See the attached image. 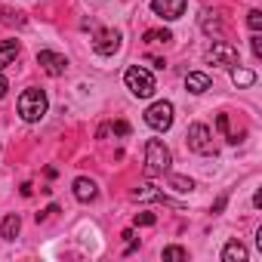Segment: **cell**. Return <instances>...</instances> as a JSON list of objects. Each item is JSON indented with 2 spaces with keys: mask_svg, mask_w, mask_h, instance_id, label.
Returning <instances> with one entry per match:
<instances>
[{
  "mask_svg": "<svg viewBox=\"0 0 262 262\" xmlns=\"http://www.w3.org/2000/svg\"><path fill=\"white\" fill-rule=\"evenodd\" d=\"M170 164H173L170 148L161 139H148L145 142V173L148 176H164L170 170Z\"/></svg>",
  "mask_w": 262,
  "mask_h": 262,
  "instance_id": "obj_1",
  "label": "cell"
},
{
  "mask_svg": "<svg viewBox=\"0 0 262 262\" xmlns=\"http://www.w3.org/2000/svg\"><path fill=\"white\" fill-rule=\"evenodd\" d=\"M19 114H22L28 123H37V120L47 114V93L37 90V86L25 90V93L19 96Z\"/></svg>",
  "mask_w": 262,
  "mask_h": 262,
  "instance_id": "obj_2",
  "label": "cell"
},
{
  "mask_svg": "<svg viewBox=\"0 0 262 262\" xmlns=\"http://www.w3.org/2000/svg\"><path fill=\"white\" fill-rule=\"evenodd\" d=\"M123 80H126V90L133 93V96H139V99H148V96L155 93V77H151V71H145L142 65L126 68Z\"/></svg>",
  "mask_w": 262,
  "mask_h": 262,
  "instance_id": "obj_3",
  "label": "cell"
},
{
  "mask_svg": "<svg viewBox=\"0 0 262 262\" xmlns=\"http://www.w3.org/2000/svg\"><path fill=\"white\" fill-rule=\"evenodd\" d=\"M188 148L198 155H216L213 136H210V126L207 123H191L188 126Z\"/></svg>",
  "mask_w": 262,
  "mask_h": 262,
  "instance_id": "obj_4",
  "label": "cell"
},
{
  "mask_svg": "<svg viewBox=\"0 0 262 262\" xmlns=\"http://www.w3.org/2000/svg\"><path fill=\"white\" fill-rule=\"evenodd\" d=\"M145 123L151 126V129H158V133H164V129H170L173 126V105L170 102H155L148 111H145Z\"/></svg>",
  "mask_w": 262,
  "mask_h": 262,
  "instance_id": "obj_5",
  "label": "cell"
},
{
  "mask_svg": "<svg viewBox=\"0 0 262 262\" xmlns=\"http://www.w3.org/2000/svg\"><path fill=\"white\" fill-rule=\"evenodd\" d=\"M207 59L213 65H225V68H234L237 65V47H231L228 40H216L207 53Z\"/></svg>",
  "mask_w": 262,
  "mask_h": 262,
  "instance_id": "obj_6",
  "label": "cell"
},
{
  "mask_svg": "<svg viewBox=\"0 0 262 262\" xmlns=\"http://www.w3.org/2000/svg\"><path fill=\"white\" fill-rule=\"evenodd\" d=\"M120 43H123L120 31H114V28H105V31H99V34H96V40H93V50H96L99 56H114V53L120 50Z\"/></svg>",
  "mask_w": 262,
  "mask_h": 262,
  "instance_id": "obj_7",
  "label": "cell"
},
{
  "mask_svg": "<svg viewBox=\"0 0 262 262\" xmlns=\"http://www.w3.org/2000/svg\"><path fill=\"white\" fill-rule=\"evenodd\" d=\"M37 65L50 74V77H59V74H65V68H68V59L62 56V53H53V50H40L37 53Z\"/></svg>",
  "mask_w": 262,
  "mask_h": 262,
  "instance_id": "obj_8",
  "label": "cell"
},
{
  "mask_svg": "<svg viewBox=\"0 0 262 262\" xmlns=\"http://www.w3.org/2000/svg\"><path fill=\"white\" fill-rule=\"evenodd\" d=\"M185 7H188V0H151V10H155V16H161V19H167V22H176V19H182Z\"/></svg>",
  "mask_w": 262,
  "mask_h": 262,
  "instance_id": "obj_9",
  "label": "cell"
},
{
  "mask_svg": "<svg viewBox=\"0 0 262 262\" xmlns=\"http://www.w3.org/2000/svg\"><path fill=\"white\" fill-rule=\"evenodd\" d=\"M74 198H77L80 204H90V201L99 198V185H96L93 179H86V176H77V179H74Z\"/></svg>",
  "mask_w": 262,
  "mask_h": 262,
  "instance_id": "obj_10",
  "label": "cell"
},
{
  "mask_svg": "<svg viewBox=\"0 0 262 262\" xmlns=\"http://www.w3.org/2000/svg\"><path fill=\"white\" fill-rule=\"evenodd\" d=\"M185 86H188V93H207V90L213 86V80H210V74H204V71H191V74L185 77Z\"/></svg>",
  "mask_w": 262,
  "mask_h": 262,
  "instance_id": "obj_11",
  "label": "cell"
},
{
  "mask_svg": "<svg viewBox=\"0 0 262 262\" xmlns=\"http://www.w3.org/2000/svg\"><path fill=\"white\" fill-rule=\"evenodd\" d=\"M16 56H19V40H0V71L13 65Z\"/></svg>",
  "mask_w": 262,
  "mask_h": 262,
  "instance_id": "obj_12",
  "label": "cell"
},
{
  "mask_svg": "<svg viewBox=\"0 0 262 262\" xmlns=\"http://www.w3.org/2000/svg\"><path fill=\"white\" fill-rule=\"evenodd\" d=\"M222 262H247V250L241 241H228L222 250Z\"/></svg>",
  "mask_w": 262,
  "mask_h": 262,
  "instance_id": "obj_13",
  "label": "cell"
},
{
  "mask_svg": "<svg viewBox=\"0 0 262 262\" xmlns=\"http://www.w3.org/2000/svg\"><path fill=\"white\" fill-rule=\"evenodd\" d=\"M133 201H161V204H170V201H167V194H164V191H158L155 185H139V188L133 191Z\"/></svg>",
  "mask_w": 262,
  "mask_h": 262,
  "instance_id": "obj_14",
  "label": "cell"
},
{
  "mask_svg": "<svg viewBox=\"0 0 262 262\" xmlns=\"http://www.w3.org/2000/svg\"><path fill=\"white\" fill-rule=\"evenodd\" d=\"M19 228H22V219H19L16 213H10V216L4 219V225H0V237H4V241H16Z\"/></svg>",
  "mask_w": 262,
  "mask_h": 262,
  "instance_id": "obj_15",
  "label": "cell"
},
{
  "mask_svg": "<svg viewBox=\"0 0 262 262\" xmlns=\"http://www.w3.org/2000/svg\"><path fill=\"white\" fill-rule=\"evenodd\" d=\"M231 80H234V86H253V83H256V74L234 65V68H231Z\"/></svg>",
  "mask_w": 262,
  "mask_h": 262,
  "instance_id": "obj_16",
  "label": "cell"
},
{
  "mask_svg": "<svg viewBox=\"0 0 262 262\" xmlns=\"http://www.w3.org/2000/svg\"><path fill=\"white\" fill-rule=\"evenodd\" d=\"M170 188H173V191H179V194H188V191L194 188V182H191V179H185V176H170Z\"/></svg>",
  "mask_w": 262,
  "mask_h": 262,
  "instance_id": "obj_17",
  "label": "cell"
},
{
  "mask_svg": "<svg viewBox=\"0 0 262 262\" xmlns=\"http://www.w3.org/2000/svg\"><path fill=\"white\" fill-rule=\"evenodd\" d=\"M145 40L148 43H167V40H173V34L164 28V31H145Z\"/></svg>",
  "mask_w": 262,
  "mask_h": 262,
  "instance_id": "obj_18",
  "label": "cell"
},
{
  "mask_svg": "<svg viewBox=\"0 0 262 262\" xmlns=\"http://www.w3.org/2000/svg\"><path fill=\"white\" fill-rule=\"evenodd\" d=\"M247 25H250V31H259L262 28V13L259 10H250L247 13Z\"/></svg>",
  "mask_w": 262,
  "mask_h": 262,
  "instance_id": "obj_19",
  "label": "cell"
},
{
  "mask_svg": "<svg viewBox=\"0 0 262 262\" xmlns=\"http://www.w3.org/2000/svg\"><path fill=\"white\" fill-rule=\"evenodd\" d=\"M164 259H188V250H182V247H164Z\"/></svg>",
  "mask_w": 262,
  "mask_h": 262,
  "instance_id": "obj_20",
  "label": "cell"
},
{
  "mask_svg": "<svg viewBox=\"0 0 262 262\" xmlns=\"http://www.w3.org/2000/svg\"><path fill=\"white\" fill-rule=\"evenodd\" d=\"M136 225H155L158 222V216L155 213H136V219H133Z\"/></svg>",
  "mask_w": 262,
  "mask_h": 262,
  "instance_id": "obj_21",
  "label": "cell"
},
{
  "mask_svg": "<svg viewBox=\"0 0 262 262\" xmlns=\"http://www.w3.org/2000/svg\"><path fill=\"white\" fill-rule=\"evenodd\" d=\"M250 47H253V56L259 59V56H262V40H259V34H256V31H253V40H250Z\"/></svg>",
  "mask_w": 262,
  "mask_h": 262,
  "instance_id": "obj_22",
  "label": "cell"
},
{
  "mask_svg": "<svg viewBox=\"0 0 262 262\" xmlns=\"http://www.w3.org/2000/svg\"><path fill=\"white\" fill-rule=\"evenodd\" d=\"M114 133H117V136H126V133H129V123H126V120H117V123H114Z\"/></svg>",
  "mask_w": 262,
  "mask_h": 262,
  "instance_id": "obj_23",
  "label": "cell"
},
{
  "mask_svg": "<svg viewBox=\"0 0 262 262\" xmlns=\"http://www.w3.org/2000/svg\"><path fill=\"white\" fill-rule=\"evenodd\" d=\"M7 90H10V80H7L4 74H0V99H4V96H7Z\"/></svg>",
  "mask_w": 262,
  "mask_h": 262,
  "instance_id": "obj_24",
  "label": "cell"
}]
</instances>
